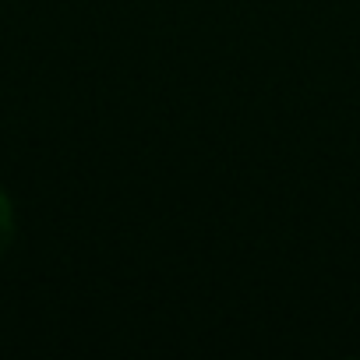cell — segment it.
Here are the masks:
<instances>
[{"label":"cell","instance_id":"obj_1","mask_svg":"<svg viewBox=\"0 0 360 360\" xmlns=\"http://www.w3.org/2000/svg\"><path fill=\"white\" fill-rule=\"evenodd\" d=\"M11 237H15V205H11L8 191L0 188V258L11 248Z\"/></svg>","mask_w":360,"mask_h":360}]
</instances>
